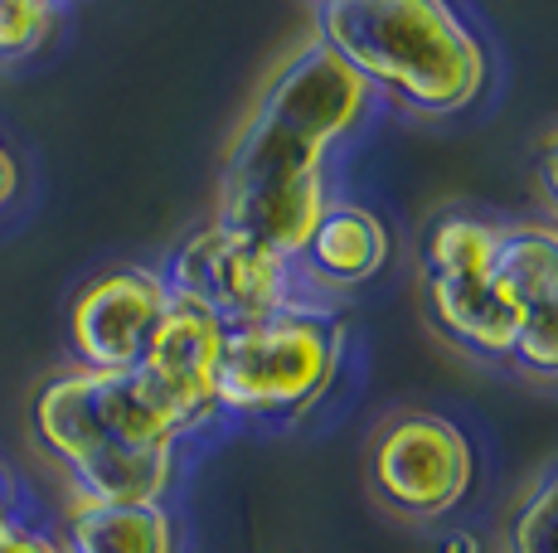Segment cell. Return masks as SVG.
Instances as JSON below:
<instances>
[{
	"instance_id": "7c38bea8",
	"label": "cell",
	"mask_w": 558,
	"mask_h": 553,
	"mask_svg": "<svg viewBox=\"0 0 558 553\" xmlns=\"http://www.w3.org/2000/svg\"><path fill=\"white\" fill-rule=\"evenodd\" d=\"M486 276L520 316L558 302V229L554 223H500V243Z\"/></svg>"
},
{
	"instance_id": "3957f363",
	"label": "cell",
	"mask_w": 558,
	"mask_h": 553,
	"mask_svg": "<svg viewBox=\"0 0 558 553\" xmlns=\"http://www.w3.org/2000/svg\"><path fill=\"white\" fill-rule=\"evenodd\" d=\"M369 102V83L336 49L306 39L267 73L253 112L243 116L239 136L223 156L219 195L326 180L330 151L364 122Z\"/></svg>"
},
{
	"instance_id": "30bf717a",
	"label": "cell",
	"mask_w": 558,
	"mask_h": 553,
	"mask_svg": "<svg viewBox=\"0 0 558 553\" xmlns=\"http://www.w3.org/2000/svg\"><path fill=\"white\" fill-rule=\"evenodd\" d=\"M427 316L471 355H510L520 311L490 286V276H423Z\"/></svg>"
},
{
	"instance_id": "52a82bcc",
	"label": "cell",
	"mask_w": 558,
	"mask_h": 553,
	"mask_svg": "<svg viewBox=\"0 0 558 553\" xmlns=\"http://www.w3.org/2000/svg\"><path fill=\"white\" fill-rule=\"evenodd\" d=\"M166 306L170 286L151 268H112L93 276L69 306V345L78 355V369H102V374L136 369Z\"/></svg>"
},
{
	"instance_id": "8992f818",
	"label": "cell",
	"mask_w": 558,
	"mask_h": 553,
	"mask_svg": "<svg viewBox=\"0 0 558 553\" xmlns=\"http://www.w3.org/2000/svg\"><path fill=\"white\" fill-rule=\"evenodd\" d=\"M369 476L389 509L408 519H437L466 500L476 481V452L452 418L413 408L374 432Z\"/></svg>"
},
{
	"instance_id": "4fadbf2b",
	"label": "cell",
	"mask_w": 558,
	"mask_h": 553,
	"mask_svg": "<svg viewBox=\"0 0 558 553\" xmlns=\"http://www.w3.org/2000/svg\"><path fill=\"white\" fill-rule=\"evenodd\" d=\"M500 243V223L476 214H442L427 223L423 268L427 276H486Z\"/></svg>"
},
{
	"instance_id": "8fae6325",
	"label": "cell",
	"mask_w": 558,
	"mask_h": 553,
	"mask_svg": "<svg viewBox=\"0 0 558 553\" xmlns=\"http://www.w3.org/2000/svg\"><path fill=\"white\" fill-rule=\"evenodd\" d=\"M69 553H175V519L166 505H98L73 500L63 525Z\"/></svg>"
},
{
	"instance_id": "5b68a950",
	"label": "cell",
	"mask_w": 558,
	"mask_h": 553,
	"mask_svg": "<svg viewBox=\"0 0 558 553\" xmlns=\"http://www.w3.org/2000/svg\"><path fill=\"white\" fill-rule=\"evenodd\" d=\"M292 268L296 262L282 253L263 248L223 223H204L170 253L160 276H166L170 296L195 302L223 331H239V325H257L296 302Z\"/></svg>"
},
{
	"instance_id": "9a60e30c",
	"label": "cell",
	"mask_w": 558,
	"mask_h": 553,
	"mask_svg": "<svg viewBox=\"0 0 558 553\" xmlns=\"http://www.w3.org/2000/svg\"><path fill=\"white\" fill-rule=\"evenodd\" d=\"M59 29V5L45 0H0V63L29 59Z\"/></svg>"
},
{
	"instance_id": "e0dca14e",
	"label": "cell",
	"mask_w": 558,
	"mask_h": 553,
	"mask_svg": "<svg viewBox=\"0 0 558 553\" xmlns=\"http://www.w3.org/2000/svg\"><path fill=\"white\" fill-rule=\"evenodd\" d=\"M0 553H69V549H63L59 534H49V529L20 519V525H10L5 534H0Z\"/></svg>"
},
{
	"instance_id": "9c48e42d",
	"label": "cell",
	"mask_w": 558,
	"mask_h": 553,
	"mask_svg": "<svg viewBox=\"0 0 558 553\" xmlns=\"http://www.w3.org/2000/svg\"><path fill=\"white\" fill-rule=\"evenodd\" d=\"M389 248H393L389 223L374 214V209L350 205V199H330L316 233L306 238L302 262L320 286L345 292V286H360V282H369L374 272H384Z\"/></svg>"
},
{
	"instance_id": "ac0fdd59",
	"label": "cell",
	"mask_w": 558,
	"mask_h": 553,
	"mask_svg": "<svg viewBox=\"0 0 558 553\" xmlns=\"http://www.w3.org/2000/svg\"><path fill=\"white\" fill-rule=\"evenodd\" d=\"M534 175H539L544 199H549V205H554V214H558V132H554L549 142L539 146V165H534Z\"/></svg>"
},
{
	"instance_id": "44dd1931",
	"label": "cell",
	"mask_w": 558,
	"mask_h": 553,
	"mask_svg": "<svg viewBox=\"0 0 558 553\" xmlns=\"http://www.w3.org/2000/svg\"><path fill=\"white\" fill-rule=\"evenodd\" d=\"M442 553H481V549H476V539H471V534H447Z\"/></svg>"
},
{
	"instance_id": "ffe728a7",
	"label": "cell",
	"mask_w": 558,
	"mask_h": 553,
	"mask_svg": "<svg viewBox=\"0 0 558 553\" xmlns=\"http://www.w3.org/2000/svg\"><path fill=\"white\" fill-rule=\"evenodd\" d=\"M15 189H20V165H15V156L0 146V209L15 199Z\"/></svg>"
},
{
	"instance_id": "6da1fadb",
	"label": "cell",
	"mask_w": 558,
	"mask_h": 553,
	"mask_svg": "<svg viewBox=\"0 0 558 553\" xmlns=\"http://www.w3.org/2000/svg\"><path fill=\"white\" fill-rule=\"evenodd\" d=\"M35 438L73 476V500L160 505L175 481L180 422L136 369H69L35 393Z\"/></svg>"
},
{
	"instance_id": "d6986e66",
	"label": "cell",
	"mask_w": 558,
	"mask_h": 553,
	"mask_svg": "<svg viewBox=\"0 0 558 553\" xmlns=\"http://www.w3.org/2000/svg\"><path fill=\"white\" fill-rule=\"evenodd\" d=\"M20 491H15V481H10L5 471H0V534H5L10 525H20Z\"/></svg>"
},
{
	"instance_id": "277c9868",
	"label": "cell",
	"mask_w": 558,
	"mask_h": 553,
	"mask_svg": "<svg viewBox=\"0 0 558 553\" xmlns=\"http://www.w3.org/2000/svg\"><path fill=\"white\" fill-rule=\"evenodd\" d=\"M345 316L336 306H282L257 325L223 335L219 413L292 422L311 413L340 374Z\"/></svg>"
},
{
	"instance_id": "5bb4252c",
	"label": "cell",
	"mask_w": 558,
	"mask_h": 553,
	"mask_svg": "<svg viewBox=\"0 0 558 553\" xmlns=\"http://www.w3.org/2000/svg\"><path fill=\"white\" fill-rule=\"evenodd\" d=\"M506 553H558V462L520 495L506 529Z\"/></svg>"
},
{
	"instance_id": "2e32d148",
	"label": "cell",
	"mask_w": 558,
	"mask_h": 553,
	"mask_svg": "<svg viewBox=\"0 0 558 553\" xmlns=\"http://www.w3.org/2000/svg\"><path fill=\"white\" fill-rule=\"evenodd\" d=\"M510 359L534 379H558V302L534 306V311L520 316Z\"/></svg>"
},
{
	"instance_id": "ba28073f",
	"label": "cell",
	"mask_w": 558,
	"mask_h": 553,
	"mask_svg": "<svg viewBox=\"0 0 558 553\" xmlns=\"http://www.w3.org/2000/svg\"><path fill=\"white\" fill-rule=\"evenodd\" d=\"M223 325L195 302L170 296L151 345H146L142 384L170 408L180 432H199L219 418V355H223Z\"/></svg>"
},
{
	"instance_id": "7a4b0ae2",
	"label": "cell",
	"mask_w": 558,
	"mask_h": 553,
	"mask_svg": "<svg viewBox=\"0 0 558 553\" xmlns=\"http://www.w3.org/2000/svg\"><path fill=\"white\" fill-rule=\"evenodd\" d=\"M316 39L408 112L452 116L486 88V45L442 0H326Z\"/></svg>"
}]
</instances>
